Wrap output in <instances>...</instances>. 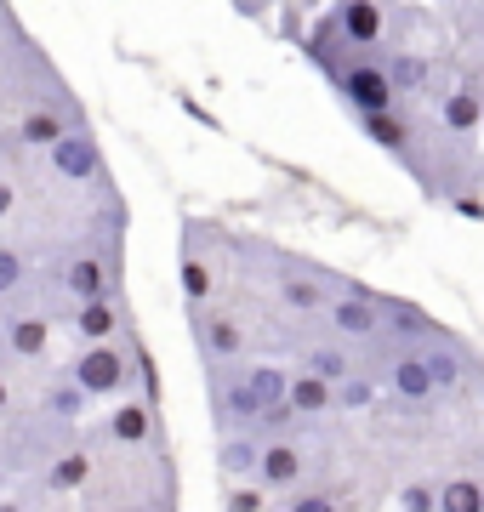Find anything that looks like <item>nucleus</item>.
I'll use <instances>...</instances> for the list:
<instances>
[{"instance_id": "28", "label": "nucleus", "mask_w": 484, "mask_h": 512, "mask_svg": "<svg viewBox=\"0 0 484 512\" xmlns=\"http://www.w3.org/2000/svg\"><path fill=\"white\" fill-rule=\"evenodd\" d=\"M479 97H473V92H450L445 97V126L450 131H473V126H479Z\"/></svg>"}, {"instance_id": "3", "label": "nucleus", "mask_w": 484, "mask_h": 512, "mask_svg": "<svg viewBox=\"0 0 484 512\" xmlns=\"http://www.w3.org/2000/svg\"><path fill=\"white\" fill-rule=\"evenodd\" d=\"M336 86H342V97H348L359 114H388V109H393V97H399L382 63H354V69L336 74Z\"/></svg>"}, {"instance_id": "11", "label": "nucleus", "mask_w": 484, "mask_h": 512, "mask_svg": "<svg viewBox=\"0 0 484 512\" xmlns=\"http://www.w3.org/2000/svg\"><path fill=\"white\" fill-rule=\"evenodd\" d=\"M336 18H342V29H348L354 46H382V29H388L382 0H342V6H336Z\"/></svg>"}, {"instance_id": "31", "label": "nucleus", "mask_w": 484, "mask_h": 512, "mask_svg": "<svg viewBox=\"0 0 484 512\" xmlns=\"http://www.w3.org/2000/svg\"><path fill=\"white\" fill-rule=\"evenodd\" d=\"M382 308H388L393 330H405V336H422V330H428V313L410 308V302H382Z\"/></svg>"}, {"instance_id": "36", "label": "nucleus", "mask_w": 484, "mask_h": 512, "mask_svg": "<svg viewBox=\"0 0 484 512\" xmlns=\"http://www.w3.org/2000/svg\"><path fill=\"white\" fill-rule=\"evenodd\" d=\"M6 404H12V387L0 382V416H6Z\"/></svg>"}, {"instance_id": "1", "label": "nucleus", "mask_w": 484, "mask_h": 512, "mask_svg": "<svg viewBox=\"0 0 484 512\" xmlns=\"http://www.w3.org/2000/svg\"><path fill=\"white\" fill-rule=\"evenodd\" d=\"M69 376H75L92 399H120V393L137 382V359H131L120 342H86V348L69 359Z\"/></svg>"}, {"instance_id": "21", "label": "nucleus", "mask_w": 484, "mask_h": 512, "mask_svg": "<svg viewBox=\"0 0 484 512\" xmlns=\"http://www.w3.org/2000/svg\"><path fill=\"white\" fill-rule=\"evenodd\" d=\"M280 296H285V308H297V313L331 308V302H325V285H319V279H302V274H285L280 279Z\"/></svg>"}, {"instance_id": "25", "label": "nucleus", "mask_w": 484, "mask_h": 512, "mask_svg": "<svg viewBox=\"0 0 484 512\" xmlns=\"http://www.w3.org/2000/svg\"><path fill=\"white\" fill-rule=\"evenodd\" d=\"M23 285H29V256H23L18 245H0V302L18 296Z\"/></svg>"}, {"instance_id": "5", "label": "nucleus", "mask_w": 484, "mask_h": 512, "mask_svg": "<svg viewBox=\"0 0 484 512\" xmlns=\"http://www.w3.org/2000/svg\"><path fill=\"white\" fill-rule=\"evenodd\" d=\"M325 313H331V325L342 330V336H359V342H371L376 330L388 325V308H382L376 296H336Z\"/></svg>"}, {"instance_id": "26", "label": "nucleus", "mask_w": 484, "mask_h": 512, "mask_svg": "<svg viewBox=\"0 0 484 512\" xmlns=\"http://www.w3.org/2000/svg\"><path fill=\"white\" fill-rule=\"evenodd\" d=\"M359 126H365V137H371L376 148H405V126H399V114H359Z\"/></svg>"}, {"instance_id": "9", "label": "nucleus", "mask_w": 484, "mask_h": 512, "mask_svg": "<svg viewBox=\"0 0 484 512\" xmlns=\"http://www.w3.org/2000/svg\"><path fill=\"white\" fill-rule=\"evenodd\" d=\"M0 342H6L12 359H40L46 342H52V325H46L40 313H12V319L0 325Z\"/></svg>"}, {"instance_id": "18", "label": "nucleus", "mask_w": 484, "mask_h": 512, "mask_svg": "<svg viewBox=\"0 0 484 512\" xmlns=\"http://www.w3.org/2000/svg\"><path fill=\"white\" fill-rule=\"evenodd\" d=\"M86 478H92V456H86V450H57V456L46 461V490H57V495L80 490Z\"/></svg>"}, {"instance_id": "6", "label": "nucleus", "mask_w": 484, "mask_h": 512, "mask_svg": "<svg viewBox=\"0 0 484 512\" xmlns=\"http://www.w3.org/2000/svg\"><path fill=\"white\" fill-rule=\"evenodd\" d=\"M302 467H308V456H302L291 439H268V444H262L257 484H262V490H291V484L302 478Z\"/></svg>"}, {"instance_id": "7", "label": "nucleus", "mask_w": 484, "mask_h": 512, "mask_svg": "<svg viewBox=\"0 0 484 512\" xmlns=\"http://www.w3.org/2000/svg\"><path fill=\"white\" fill-rule=\"evenodd\" d=\"M69 330H75L80 342H114V336H120V302H114V296L80 302V308L69 313Z\"/></svg>"}, {"instance_id": "20", "label": "nucleus", "mask_w": 484, "mask_h": 512, "mask_svg": "<svg viewBox=\"0 0 484 512\" xmlns=\"http://www.w3.org/2000/svg\"><path fill=\"white\" fill-rule=\"evenodd\" d=\"M439 512H484V478H450L439 484Z\"/></svg>"}, {"instance_id": "33", "label": "nucleus", "mask_w": 484, "mask_h": 512, "mask_svg": "<svg viewBox=\"0 0 484 512\" xmlns=\"http://www.w3.org/2000/svg\"><path fill=\"white\" fill-rule=\"evenodd\" d=\"M268 501H262V484H234L228 490V512H262Z\"/></svg>"}, {"instance_id": "35", "label": "nucleus", "mask_w": 484, "mask_h": 512, "mask_svg": "<svg viewBox=\"0 0 484 512\" xmlns=\"http://www.w3.org/2000/svg\"><path fill=\"white\" fill-rule=\"evenodd\" d=\"M12 205H18V188H12V183H6V177H0V217H6Z\"/></svg>"}, {"instance_id": "15", "label": "nucleus", "mask_w": 484, "mask_h": 512, "mask_svg": "<svg viewBox=\"0 0 484 512\" xmlns=\"http://www.w3.org/2000/svg\"><path fill=\"white\" fill-rule=\"evenodd\" d=\"M200 348H205V359H240L245 330L234 325V319H223V313H205L200 319Z\"/></svg>"}, {"instance_id": "34", "label": "nucleus", "mask_w": 484, "mask_h": 512, "mask_svg": "<svg viewBox=\"0 0 484 512\" xmlns=\"http://www.w3.org/2000/svg\"><path fill=\"white\" fill-rule=\"evenodd\" d=\"M285 512H342V507H336L325 490H302V495H291V501H285Z\"/></svg>"}, {"instance_id": "10", "label": "nucleus", "mask_w": 484, "mask_h": 512, "mask_svg": "<svg viewBox=\"0 0 484 512\" xmlns=\"http://www.w3.org/2000/svg\"><path fill=\"white\" fill-rule=\"evenodd\" d=\"M69 131H75V126H69V114L57 109V103H29V109H23L18 137H23L29 148H57Z\"/></svg>"}, {"instance_id": "14", "label": "nucleus", "mask_w": 484, "mask_h": 512, "mask_svg": "<svg viewBox=\"0 0 484 512\" xmlns=\"http://www.w3.org/2000/svg\"><path fill=\"white\" fill-rule=\"evenodd\" d=\"M285 399H291L297 416H325V410H336V382H325V376H314V370H297Z\"/></svg>"}, {"instance_id": "24", "label": "nucleus", "mask_w": 484, "mask_h": 512, "mask_svg": "<svg viewBox=\"0 0 484 512\" xmlns=\"http://www.w3.org/2000/svg\"><path fill=\"white\" fill-rule=\"evenodd\" d=\"M245 382L257 387L262 410H268V404H285V393H291V376H285V370H274V365H251V370H245Z\"/></svg>"}, {"instance_id": "16", "label": "nucleus", "mask_w": 484, "mask_h": 512, "mask_svg": "<svg viewBox=\"0 0 484 512\" xmlns=\"http://www.w3.org/2000/svg\"><path fill=\"white\" fill-rule=\"evenodd\" d=\"M217 467H223V478H257V467H262V439H257V433H234V439H223V450H217Z\"/></svg>"}, {"instance_id": "4", "label": "nucleus", "mask_w": 484, "mask_h": 512, "mask_svg": "<svg viewBox=\"0 0 484 512\" xmlns=\"http://www.w3.org/2000/svg\"><path fill=\"white\" fill-rule=\"evenodd\" d=\"M46 154H52V171L63 183H97L103 177V148H97V137L86 126H75L57 148H46Z\"/></svg>"}, {"instance_id": "13", "label": "nucleus", "mask_w": 484, "mask_h": 512, "mask_svg": "<svg viewBox=\"0 0 484 512\" xmlns=\"http://www.w3.org/2000/svg\"><path fill=\"white\" fill-rule=\"evenodd\" d=\"M217 416L234 421V427H257V421H262V399H257V387L245 382V376L223 382V387H217Z\"/></svg>"}, {"instance_id": "22", "label": "nucleus", "mask_w": 484, "mask_h": 512, "mask_svg": "<svg viewBox=\"0 0 484 512\" xmlns=\"http://www.w3.org/2000/svg\"><path fill=\"white\" fill-rule=\"evenodd\" d=\"M302 370H314V376H325V382H348V376H354V359H348V353L342 348H308L302 353Z\"/></svg>"}, {"instance_id": "8", "label": "nucleus", "mask_w": 484, "mask_h": 512, "mask_svg": "<svg viewBox=\"0 0 484 512\" xmlns=\"http://www.w3.org/2000/svg\"><path fill=\"white\" fill-rule=\"evenodd\" d=\"M388 382H393V393H399L405 404H422L433 387H439V382H433V370H428V359H422V348L399 353V359L388 365Z\"/></svg>"}, {"instance_id": "37", "label": "nucleus", "mask_w": 484, "mask_h": 512, "mask_svg": "<svg viewBox=\"0 0 484 512\" xmlns=\"http://www.w3.org/2000/svg\"><path fill=\"white\" fill-rule=\"evenodd\" d=\"M234 6H240V12H262V0H234Z\"/></svg>"}, {"instance_id": "30", "label": "nucleus", "mask_w": 484, "mask_h": 512, "mask_svg": "<svg viewBox=\"0 0 484 512\" xmlns=\"http://www.w3.org/2000/svg\"><path fill=\"white\" fill-rule=\"evenodd\" d=\"M399 512H439V484H405L399 490Z\"/></svg>"}, {"instance_id": "2", "label": "nucleus", "mask_w": 484, "mask_h": 512, "mask_svg": "<svg viewBox=\"0 0 484 512\" xmlns=\"http://www.w3.org/2000/svg\"><path fill=\"white\" fill-rule=\"evenodd\" d=\"M114 285H120V262H114V251H86L75 256L69 268H63V291H69V302H97V296H114Z\"/></svg>"}, {"instance_id": "29", "label": "nucleus", "mask_w": 484, "mask_h": 512, "mask_svg": "<svg viewBox=\"0 0 484 512\" xmlns=\"http://www.w3.org/2000/svg\"><path fill=\"white\" fill-rule=\"evenodd\" d=\"M422 359H428V370H433V382H439V387L462 382V359H456V348L433 342V348H422Z\"/></svg>"}, {"instance_id": "27", "label": "nucleus", "mask_w": 484, "mask_h": 512, "mask_svg": "<svg viewBox=\"0 0 484 512\" xmlns=\"http://www.w3.org/2000/svg\"><path fill=\"white\" fill-rule=\"evenodd\" d=\"M382 69H388L393 92H416V86L428 80V63H422V57H416V52H399V57H393V63H382Z\"/></svg>"}, {"instance_id": "32", "label": "nucleus", "mask_w": 484, "mask_h": 512, "mask_svg": "<svg viewBox=\"0 0 484 512\" xmlns=\"http://www.w3.org/2000/svg\"><path fill=\"white\" fill-rule=\"evenodd\" d=\"M371 399H376V387L365 382V376H348V382L336 387V404H342V410H365Z\"/></svg>"}, {"instance_id": "17", "label": "nucleus", "mask_w": 484, "mask_h": 512, "mask_svg": "<svg viewBox=\"0 0 484 512\" xmlns=\"http://www.w3.org/2000/svg\"><path fill=\"white\" fill-rule=\"evenodd\" d=\"M342 46H354L348 40V29H342V18H319L314 23V35H308V52H314V63L319 69H331V74H342Z\"/></svg>"}, {"instance_id": "12", "label": "nucleus", "mask_w": 484, "mask_h": 512, "mask_svg": "<svg viewBox=\"0 0 484 512\" xmlns=\"http://www.w3.org/2000/svg\"><path fill=\"white\" fill-rule=\"evenodd\" d=\"M86 404H92V393L63 370L52 387H46V399H40V410H46V421H57V427H69V421H80L86 416Z\"/></svg>"}, {"instance_id": "23", "label": "nucleus", "mask_w": 484, "mask_h": 512, "mask_svg": "<svg viewBox=\"0 0 484 512\" xmlns=\"http://www.w3.org/2000/svg\"><path fill=\"white\" fill-rule=\"evenodd\" d=\"M177 279H183V296L200 308L205 296H211V285H217V274H211V262L205 256H194V251H183V268H177Z\"/></svg>"}, {"instance_id": "19", "label": "nucleus", "mask_w": 484, "mask_h": 512, "mask_svg": "<svg viewBox=\"0 0 484 512\" xmlns=\"http://www.w3.org/2000/svg\"><path fill=\"white\" fill-rule=\"evenodd\" d=\"M109 439L114 444H143L149 439V404L143 399H120V410L109 416Z\"/></svg>"}]
</instances>
